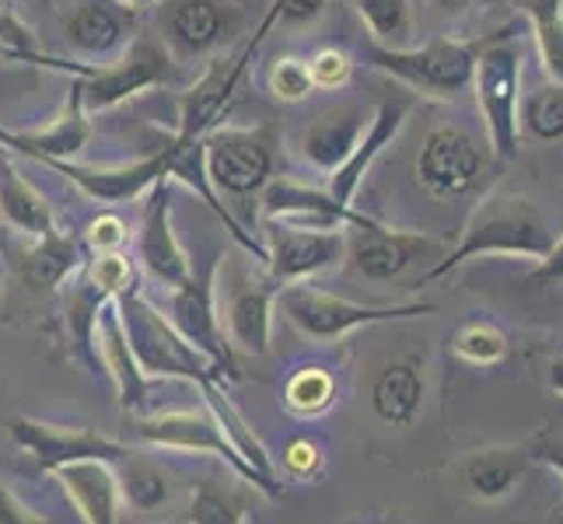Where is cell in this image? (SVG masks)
Listing matches in <instances>:
<instances>
[{
	"instance_id": "6da1fadb",
	"label": "cell",
	"mask_w": 563,
	"mask_h": 524,
	"mask_svg": "<svg viewBox=\"0 0 563 524\" xmlns=\"http://www.w3.org/2000/svg\"><path fill=\"white\" fill-rule=\"evenodd\" d=\"M553 242L556 238H553L547 218H542V210L529 197L497 189L476 207L470 227L462 231V242L452 252H444V256L420 277L417 287H427L441 277H449L459 266H465L470 259H479V256H518V259L542 263L550 256Z\"/></svg>"
},
{
	"instance_id": "7a4b0ae2",
	"label": "cell",
	"mask_w": 563,
	"mask_h": 524,
	"mask_svg": "<svg viewBox=\"0 0 563 524\" xmlns=\"http://www.w3.org/2000/svg\"><path fill=\"white\" fill-rule=\"evenodd\" d=\"M120 319L126 328V339L133 346L141 371L147 378H168V381H189V384H207L221 381L218 367H213L197 346H192L165 312H158L137 287H130L126 294L115 298Z\"/></svg>"
},
{
	"instance_id": "3957f363",
	"label": "cell",
	"mask_w": 563,
	"mask_h": 524,
	"mask_svg": "<svg viewBox=\"0 0 563 524\" xmlns=\"http://www.w3.org/2000/svg\"><path fill=\"white\" fill-rule=\"evenodd\" d=\"M277 304L284 319L298 328L305 339L316 343H336L351 336L354 328L382 325V322H402L417 315H431L434 301H406V304H357L329 294V290L316 287L312 280L284 283L277 290Z\"/></svg>"
},
{
	"instance_id": "277c9868",
	"label": "cell",
	"mask_w": 563,
	"mask_h": 524,
	"mask_svg": "<svg viewBox=\"0 0 563 524\" xmlns=\"http://www.w3.org/2000/svg\"><path fill=\"white\" fill-rule=\"evenodd\" d=\"M364 64L431 99H452L473 81L476 46L459 38H431L423 46H364Z\"/></svg>"
},
{
	"instance_id": "5b68a950",
	"label": "cell",
	"mask_w": 563,
	"mask_h": 524,
	"mask_svg": "<svg viewBox=\"0 0 563 524\" xmlns=\"http://www.w3.org/2000/svg\"><path fill=\"white\" fill-rule=\"evenodd\" d=\"M470 85L476 88L490 150L500 161H515L518 141H521V123H518L521 53L515 46V38L497 35V38H487V43H476V64H473Z\"/></svg>"
},
{
	"instance_id": "8992f818",
	"label": "cell",
	"mask_w": 563,
	"mask_h": 524,
	"mask_svg": "<svg viewBox=\"0 0 563 524\" xmlns=\"http://www.w3.org/2000/svg\"><path fill=\"white\" fill-rule=\"evenodd\" d=\"M172 70H176V56L165 46V38L141 32L120 56H112L109 64H85L70 77L77 81V88H81L85 109L95 115V112H106V109L137 99L147 88L168 85Z\"/></svg>"
},
{
	"instance_id": "52a82bcc",
	"label": "cell",
	"mask_w": 563,
	"mask_h": 524,
	"mask_svg": "<svg viewBox=\"0 0 563 524\" xmlns=\"http://www.w3.org/2000/svg\"><path fill=\"white\" fill-rule=\"evenodd\" d=\"M203 161L210 186L221 197H260L277 175V130L218 123L210 133H203Z\"/></svg>"
},
{
	"instance_id": "ba28073f",
	"label": "cell",
	"mask_w": 563,
	"mask_h": 524,
	"mask_svg": "<svg viewBox=\"0 0 563 524\" xmlns=\"http://www.w3.org/2000/svg\"><path fill=\"white\" fill-rule=\"evenodd\" d=\"M218 266L221 263L213 259L200 274H189V280L172 287L168 319L213 367H218L221 381H242L235 343L228 339L221 315H218Z\"/></svg>"
},
{
	"instance_id": "9c48e42d",
	"label": "cell",
	"mask_w": 563,
	"mask_h": 524,
	"mask_svg": "<svg viewBox=\"0 0 563 524\" xmlns=\"http://www.w3.org/2000/svg\"><path fill=\"white\" fill-rule=\"evenodd\" d=\"M346 235V256L343 263L354 269L357 277L385 283L406 274L413 263L427 259H441L444 245L423 231H399V227H385L382 221L367 218L364 224L343 227Z\"/></svg>"
},
{
	"instance_id": "30bf717a",
	"label": "cell",
	"mask_w": 563,
	"mask_h": 524,
	"mask_svg": "<svg viewBox=\"0 0 563 524\" xmlns=\"http://www.w3.org/2000/svg\"><path fill=\"white\" fill-rule=\"evenodd\" d=\"M277 25V11L269 8L263 14V22L260 29L252 32V43L235 56V60H224V56H213V60L207 64L203 77L197 85H192L183 99H179V130H176V137L179 141H197L203 137V133H210L213 126H218L224 120V109L231 102V94L239 91L242 85V77L249 70V64L256 60V53L260 46L266 43V35L274 32Z\"/></svg>"
},
{
	"instance_id": "8fae6325",
	"label": "cell",
	"mask_w": 563,
	"mask_h": 524,
	"mask_svg": "<svg viewBox=\"0 0 563 524\" xmlns=\"http://www.w3.org/2000/svg\"><path fill=\"white\" fill-rule=\"evenodd\" d=\"M137 434L151 448L162 451H186V455H210L218 461H228V469L239 479L252 482L256 490H263V479L252 472V465L231 448V441L224 437L221 423L213 420L207 410H165V413H151L137 420Z\"/></svg>"
},
{
	"instance_id": "7c38bea8",
	"label": "cell",
	"mask_w": 563,
	"mask_h": 524,
	"mask_svg": "<svg viewBox=\"0 0 563 524\" xmlns=\"http://www.w3.org/2000/svg\"><path fill=\"white\" fill-rule=\"evenodd\" d=\"M263 269L280 287L312 280L325 269H333L346 256V235L336 231H316V227H290L277 221H263Z\"/></svg>"
},
{
	"instance_id": "4fadbf2b",
	"label": "cell",
	"mask_w": 563,
	"mask_h": 524,
	"mask_svg": "<svg viewBox=\"0 0 563 524\" xmlns=\"http://www.w3.org/2000/svg\"><path fill=\"white\" fill-rule=\"evenodd\" d=\"M158 14L176 60L218 53L242 29V11L231 0H158Z\"/></svg>"
},
{
	"instance_id": "5bb4252c",
	"label": "cell",
	"mask_w": 563,
	"mask_h": 524,
	"mask_svg": "<svg viewBox=\"0 0 563 524\" xmlns=\"http://www.w3.org/2000/svg\"><path fill=\"white\" fill-rule=\"evenodd\" d=\"M483 168H487L483 147L459 126L431 130L417 154V182L434 200H455L473 192Z\"/></svg>"
},
{
	"instance_id": "9a60e30c",
	"label": "cell",
	"mask_w": 563,
	"mask_h": 524,
	"mask_svg": "<svg viewBox=\"0 0 563 524\" xmlns=\"http://www.w3.org/2000/svg\"><path fill=\"white\" fill-rule=\"evenodd\" d=\"M8 434L18 448H22L38 469H46V472H53L56 465L77 461V458L120 461L133 451L123 441L106 437L99 431H91V426H56V423L32 420V416H14Z\"/></svg>"
},
{
	"instance_id": "2e32d148",
	"label": "cell",
	"mask_w": 563,
	"mask_h": 524,
	"mask_svg": "<svg viewBox=\"0 0 563 524\" xmlns=\"http://www.w3.org/2000/svg\"><path fill=\"white\" fill-rule=\"evenodd\" d=\"M168 158H172V141L141 161H126V165H112V168L109 165H77L74 158H46L43 165L53 168L56 175H64V179H70L95 203L115 207V203L141 200L144 192L168 171Z\"/></svg>"
},
{
	"instance_id": "e0dca14e",
	"label": "cell",
	"mask_w": 563,
	"mask_h": 524,
	"mask_svg": "<svg viewBox=\"0 0 563 524\" xmlns=\"http://www.w3.org/2000/svg\"><path fill=\"white\" fill-rule=\"evenodd\" d=\"M144 11L120 0H77L64 18V43L85 60H112L141 35Z\"/></svg>"
},
{
	"instance_id": "ac0fdd59",
	"label": "cell",
	"mask_w": 563,
	"mask_h": 524,
	"mask_svg": "<svg viewBox=\"0 0 563 524\" xmlns=\"http://www.w3.org/2000/svg\"><path fill=\"white\" fill-rule=\"evenodd\" d=\"M137 256L147 266V274L154 280H162L165 287H179L192 274L186 248L176 238V227H172V179L168 175H162V179L144 192Z\"/></svg>"
},
{
	"instance_id": "d6986e66",
	"label": "cell",
	"mask_w": 563,
	"mask_h": 524,
	"mask_svg": "<svg viewBox=\"0 0 563 524\" xmlns=\"http://www.w3.org/2000/svg\"><path fill=\"white\" fill-rule=\"evenodd\" d=\"M263 221H277L290 227H316V231H336V227H351L364 224L367 213L343 207L329 197V189L305 186L298 179H269L263 189Z\"/></svg>"
},
{
	"instance_id": "ffe728a7",
	"label": "cell",
	"mask_w": 563,
	"mask_h": 524,
	"mask_svg": "<svg viewBox=\"0 0 563 524\" xmlns=\"http://www.w3.org/2000/svg\"><path fill=\"white\" fill-rule=\"evenodd\" d=\"M277 290L280 283L266 269L263 274H242L228 290V339L252 357L269 354Z\"/></svg>"
},
{
	"instance_id": "44dd1931",
	"label": "cell",
	"mask_w": 563,
	"mask_h": 524,
	"mask_svg": "<svg viewBox=\"0 0 563 524\" xmlns=\"http://www.w3.org/2000/svg\"><path fill=\"white\" fill-rule=\"evenodd\" d=\"M60 490L74 503V511L88 524H115L120 521L123 490H120V472H115V461L109 458H77L67 465H56L53 469Z\"/></svg>"
},
{
	"instance_id": "7402d4cb",
	"label": "cell",
	"mask_w": 563,
	"mask_h": 524,
	"mask_svg": "<svg viewBox=\"0 0 563 524\" xmlns=\"http://www.w3.org/2000/svg\"><path fill=\"white\" fill-rule=\"evenodd\" d=\"M91 141V112L85 109L81 88L70 81L67 91V105L56 115L53 123L38 126V130H4L0 126V147H11L18 154H29L35 161L46 158H77Z\"/></svg>"
},
{
	"instance_id": "603a6c76",
	"label": "cell",
	"mask_w": 563,
	"mask_h": 524,
	"mask_svg": "<svg viewBox=\"0 0 563 524\" xmlns=\"http://www.w3.org/2000/svg\"><path fill=\"white\" fill-rule=\"evenodd\" d=\"M406 115H410V105L399 102V99H388L382 102L375 112H372V120H367L364 133H361V141L354 144L351 150V158H346L336 171H329L325 175V189H329V197H333L336 203L343 207H354V197H357V189L364 182V175L372 171L375 158L378 154L393 144L399 137V130L406 123Z\"/></svg>"
},
{
	"instance_id": "cb8c5ba5",
	"label": "cell",
	"mask_w": 563,
	"mask_h": 524,
	"mask_svg": "<svg viewBox=\"0 0 563 524\" xmlns=\"http://www.w3.org/2000/svg\"><path fill=\"white\" fill-rule=\"evenodd\" d=\"M95 349H99V364H102V371H109L115 399H120L123 410H144L147 405V375L141 371L137 357H133V346L126 339V328L120 319V308H115V298H109L99 312V325H95Z\"/></svg>"
},
{
	"instance_id": "d4e9b609",
	"label": "cell",
	"mask_w": 563,
	"mask_h": 524,
	"mask_svg": "<svg viewBox=\"0 0 563 524\" xmlns=\"http://www.w3.org/2000/svg\"><path fill=\"white\" fill-rule=\"evenodd\" d=\"M0 224L22 238H46L56 231V213L14 161L0 150Z\"/></svg>"
},
{
	"instance_id": "484cf974",
	"label": "cell",
	"mask_w": 563,
	"mask_h": 524,
	"mask_svg": "<svg viewBox=\"0 0 563 524\" xmlns=\"http://www.w3.org/2000/svg\"><path fill=\"white\" fill-rule=\"evenodd\" d=\"M532 455L515 448V444H494V448H479L465 455L459 465V476L465 490L479 500H504L518 490V482L526 479Z\"/></svg>"
},
{
	"instance_id": "4316f807",
	"label": "cell",
	"mask_w": 563,
	"mask_h": 524,
	"mask_svg": "<svg viewBox=\"0 0 563 524\" xmlns=\"http://www.w3.org/2000/svg\"><path fill=\"white\" fill-rule=\"evenodd\" d=\"M427 381L417 357H399L372 384V410L385 426H410L423 410Z\"/></svg>"
},
{
	"instance_id": "83f0119b",
	"label": "cell",
	"mask_w": 563,
	"mask_h": 524,
	"mask_svg": "<svg viewBox=\"0 0 563 524\" xmlns=\"http://www.w3.org/2000/svg\"><path fill=\"white\" fill-rule=\"evenodd\" d=\"M200 392H203V405L213 413V420L221 423L224 437L231 441V448H235L252 465V472L263 479V493L266 497H280V482H277V472H274V458H269L266 444L249 426V420L235 410V405H231V399L224 392V381H207V384H200Z\"/></svg>"
},
{
	"instance_id": "f1b7e54d",
	"label": "cell",
	"mask_w": 563,
	"mask_h": 524,
	"mask_svg": "<svg viewBox=\"0 0 563 524\" xmlns=\"http://www.w3.org/2000/svg\"><path fill=\"white\" fill-rule=\"evenodd\" d=\"M367 120L357 109H340V112H325L319 120L305 130L301 137V154L305 161L312 165L316 171L329 175L336 171L346 158H351L354 144L361 141Z\"/></svg>"
},
{
	"instance_id": "f546056e",
	"label": "cell",
	"mask_w": 563,
	"mask_h": 524,
	"mask_svg": "<svg viewBox=\"0 0 563 524\" xmlns=\"http://www.w3.org/2000/svg\"><path fill=\"white\" fill-rule=\"evenodd\" d=\"M85 266V242L53 231L46 238H29L22 252V277L38 290H60Z\"/></svg>"
},
{
	"instance_id": "4dcf8cb0",
	"label": "cell",
	"mask_w": 563,
	"mask_h": 524,
	"mask_svg": "<svg viewBox=\"0 0 563 524\" xmlns=\"http://www.w3.org/2000/svg\"><path fill=\"white\" fill-rule=\"evenodd\" d=\"M336 402V378L325 367H298L284 381V410L298 420H316L333 410Z\"/></svg>"
},
{
	"instance_id": "1f68e13d",
	"label": "cell",
	"mask_w": 563,
	"mask_h": 524,
	"mask_svg": "<svg viewBox=\"0 0 563 524\" xmlns=\"http://www.w3.org/2000/svg\"><path fill=\"white\" fill-rule=\"evenodd\" d=\"M120 472V490L123 503L133 511H162L168 500V476L154 461L141 458L137 451H130L126 458L115 461Z\"/></svg>"
},
{
	"instance_id": "d6a6232c",
	"label": "cell",
	"mask_w": 563,
	"mask_h": 524,
	"mask_svg": "<svg viewBox=\"0 0 563 524\" xmlns=\"http://www.w3.org/2000/svg\"><path fill=\"white\" fill-rule=\"evenodd\" d=\"M521 8L532 22L542 70L553 85H563V0H521Z\"/></svg>"
},
{
	"instance_id": "836d02e7",
	"label": "cell",
	"mask_w": 563,
	"mask_h": 524,
	"mask_svg": "<svg viewBox=\"0 0 563 524\" xmlns=\"http://www.w3.org/2000/svg\"><path fill=\"white\" fill-rule=\"evenodd\" d=\"M361 22L378 46H410L413 43V8L410 0H354Z\"/></svg>"
},
{
	"instance_id": "e575fe53",
	"label": "cell",
	"mask_w": 563,
	"mask_h": 524,
	"mask_svg": "<svg viewBox=\"0 0 563 524\" xmlns=\"http://www.w3.org/2000/svg\"><path fill=\"white\" fill-rule=\"evenodd\" d=\"M189 524H242L249 521L245 500L239 493H231V487L218 479H203L197 493H192L189 511L183 514Z\"/></svg>"
},
{
	"instance_id": "d590c367",
	"label": "cell",
	"mask_w": 563,
	"mask_h": 524,
	"mask_svg": "<svg viewBox=\"0 0 563 524\" xmlns=\"http://www.w3.org/2000/svg\"><path fill=\"white\" fill-rule=\"evenodd\" d=\"M452 354L473 367H494L508 357V336L494 322H465L452 336Z\"/></svg>"
},
{
	"instance_id": "8d00e7d4",
	"label": "cell",
	"mask_w": 563,
	"mask_h": 524,
	"mask_svg": "<svg viewBox=\"0 0 563 524\" xmlns=\"http://www.w3.org/2000/svg\"><path fill=\"white\" fill-rule=\"evenodd\" d=\"M521 130L536 141H563V85H550L536 91L526 109H518Z\"/></svg>"
},
{
	"instance_id": "74e56055",
	"label": "cell",
	"mask_w": 563,
	"mask_h": 524,
	"mask_svg": "<svg viewBox=\"0 0 563 524\" xmlns=\"http://www.w3.org/2000/svg\"><path fill=\"white\" fill-rule=\"evenodd\" d=\"M85 277L102 290L106 298H120L130 287H137V266L123 248L91 252V263L85 266Z\"/></svg>"
},
{
	"instance_id": "f35d334b",
	"label": "cell",
	"mask_w": 563,
	"mask_h": 524,
	"mask_svg": "<svg viewBox=\"0 0 563 524\" xmlns=\"http://www.w3.org/2000/svg\"><path fill=\"white\" fill-rule=\"evenodd\" d=\"M266 88L277 102H290V105L305 102L308 94H316L312 74H308V60H301V56H277V60L269 64Z\"/></svg>"
},
{
	"instance_id": "ab89813d",
	"label": "cell",
	"mask_w": 563,
	"mask_h": 524,
	"mask_svg": "<svg viewBox=\"0 0 563 524\" xmlns=\"http://www.w3.org/2000/svg\"><path fill=\"white\" fill-rule=\"evenodd\" d=\"M351 56L336 46H322L308 56V74H312V85L316 91H340L346 81H351Z\"/></svg>"
},
{
	"instance_id": "60d3db41",
	"label": "cell",
	"mask_w": 563,
	"mask_h": 524,
	"mask_svg": "<svg viewBox=\"0 0 563 524\" xmlns=\"http://www.w3.org/2000/svg\"><path fill=\"white\" fill-rule=\"evenodd\" d=\"M284 461V472L290 479H298V482H316L325 469V451L319 448V444L312 437H295L284 448L280 455Z\"/></svg>"
},
{
	"instance_id": "b9f144b4",
	"label": "cell",
	"mask_w": 563,
	"mask_h": 524,
	"mask_svg": "<svg viewBox=\"0 0 563 524\" xmlns=\"http://www.w3.org/2000/svg\"><path fill=\"white\" fill-rule=\"evenodd\" d=\"M130 238L126 231V221L115 218L112 210L99 213V218H91V224L85 227V248L88 252H112V248H123Z\"/></svg>"
},
{
	"instance_id": "7bdbcfd3",
	"label": "cell",
	"mask_w": 563,
	"mask_h": 524,
	"mask_svg": "<svg viewBox=\"0 0 563 524\" xmlns=\"http://www.w3.org/2000/svg\"><path fill=\"white\" fill-rule=\"evenodd\" d=\"M0 524H46V514H38L35 508L18 497L11 487L0 482Z\"/></svg>"
},
{
	"instance_id": "ee69618b",
	"label": "cell",
	"mask_w": 563,
	"mask_h": 524,
	"mask_svg": "<svg viewBox=\"0 0 563 524\" xmlns=\"http://www.w3.org/2000/svg\"><path fill=\"white\" fill-rule=\"evenodd\" d=\"M277 25H308L325 11V0H274Z\"/></svg>"
},
{
	"instance_id": "f6af8a7d",
	"label": "cell",
	"mask_w": 563,
	"mask_h": 524,
	"mask_svg": "<svg viewBox=\"0 0 563 524\" xmlns=\"http://www.w3.org/2000/svg\"><path fill=\"white\" fill-rule=\"evenodd\" d=\"M532 277H536V280H563V235L553 242L550 256L542 259V263H536Z\"/></svg>"
},
{
	"instance_id": "bcb514c9",
	"label": "cell",
	"mask_w": 563,
	"mask_h": 524,
	"mask_svg": "<svg viewBox=\"0 0 563 524\" xmlns=\"http://www.w3.org/2000/svg\"><path fill=\"white\" fill-rule=\"evenodd\" d=\"M532 458L542 461V465H550V469L563 479V451H556V448H542V451H536ZM560 517H563V508H560Z\"/></svg>"
},
{
	"instance_id": "7dc6e473",
	"label": "cell",
	"mask_w": 563,
	"mask_h": 524,
	"mask_svg": "<svg viewBox=\"0 0 563 524\" xmlns=\"http://www.w3.org/2000/svg\"><path fill=\"white\" fill-rule=\"evenodd\" d=\"M547 381H550V392L563 399V354L550 360V378Z\"/></svg>"
},
{
	"instance_id": "c3c4849f",
	"label": "cell",
	"mask_w": 563,
	"mask_h": 524,
	"mask_svg": "<svg viewBox=\"0 0 563 524\" xmlns=\"http://www.w3.org/2000/svg\"><path fill=\"white\" fill-rule=\"evenodd\" d=\"M431 4H434L441 14H455V11H462L465 4H470V0H431Z\"/></svg>"
},
{
	"instance_id": "681fc988",
	"label": "cell",
	"mask_w": 563,
	"mask_h": 524,
	"mask_svg": "<svg viewBox=\"0 0 563 524\" xmlns=\"http://www.w3.org/2000/svg\"><path fill=\"white\" fill-rule=\"evenodd\" d=\"M120 4H126V8H137V11H147V8L158 4V0H120Z\"/></svg>"
},
{
	"instance_id": "f907efd6",
	"label": "cell",
	"mask_w": 563,
	"mask_h": 524,
	"mask_svg": "<svg viewBox=\"0 0 563 524\" xmlns=\"http://www.w3.org/2000/svg\"><path fill=\"white\" fill-rule=\"evenodd\" d=\"M0 248H4V235H0Z\"/></svg>"
}]
</instances>
